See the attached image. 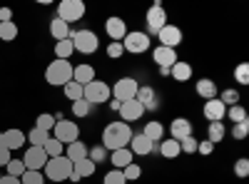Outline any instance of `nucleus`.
Instances as JSON below:
<instances>
[{
    "label": "nucleus",
    "mask_w": 249,
    "mask_h": 184,
    "mask_svg": "<svg viewBox=\"0 0 249 184\" xmlns=\"http://www.w3.org/2000/svg\"><path fill=\"white\" fill-rule=\"evenodd\" d=\"M130 139H132L130 125H124V122H110L105 127V132H102V147L107 152L124 150V147H130Z\"/></svg>",
    "instance_id": "1"
},
{
    "label": "nucleus",
    "mask_w": 249,
    "mask_h": 184,
    "mask_svg": "<svg viewBox=\"0 0 249 184\" xmlns=\"http://www.w3.org/2000/svg\"><path fill=\"white\" fill-rule=\"evenodd\" d=\"M72 80V65L68 60H53L45 70V83L53 87H65Z\"/></svg>",
    "instance_id": "2"
},
{
    "label": "nucleus",
    "mask_w": 249,
    "mask_h": 184,
    "mask_svg": "<svg viewBox=\"0 0 249 184\" xmlns=\"http://www.w3.org/2000/svg\"><path fill=\"white\" fill-rule=\"evenodd\" d=\"M70 172H72V162H70L65 154L48 159V162H45V167H43L45 179H53V182H68Z\"/></svg>",
    "instance_id": "3"
},
{
    "label": "nucleus",
    "mask_w": 249,
    "mask_h": 184,
    "mask_svg": "<svg viewBox=\"0 0 249 184\" xmlns=\"http://www.w3.org/2000/svg\"><path fill=\"white\" fill-rule=\"evenodd\" d=\"M70 40H72V48L82 55H92L100 48V40L92 30H70Z\"/></svg>",
    "instance_id": "4"
},
{
    "label": "nucleus",
    "mask_w": 249,
    "mask_h": 184,
    "mask_svg": "<svg viewBox=\"0 0 249 184\" xmlns=\"http://www.w3.org/2000/svg\"><path fill=\"white\" fill-rule=\"evenodd\" d=\"M110 85L102 83V80H92L90 85L82 87V100L90 102V105H102V102H110Z\"/></svg>",
    "instance_id": "5"
},
{
    "label": "nucleus",
    "mask_w": 249,
    "mask_h": 184,
    "mask_svg": "<svg viewBox=\"0 0 249 184\" xmlns=\"http://www.w3.org/2000/svg\"><path fill=\"white\" fill-rule=\"evenodd\" d=\"M82 15H85V3H82V0H62L57 5V17L68 25L82 20Z\"/></svg>",
    "instance_id": "6"
},
{
    "label": "nucleus",
    "mask_w": 249,
    "mask_h": 184,
    "mask_svg": "<svg viewBox=\"0 0 249 184\" xmlns=\"http://www.w3.org/2000/svg\"><path fill=\"white\" fill-rule=\"evenodd\" d=\"M137 90H140V85L135 77H120L115 87H110V95H115L117 102H127V100H135Z\"/></svg>",
    "instance_id": "7"
},
{
    "label": "nucleus",
    "mask_w": 249,
    "mask_h": 184,
    "mask_svg": "<svg viewBox=\"0 0 249 184\" xmlns=\"http://www.w3.org/2000/svg\"><path fill=\"white\" fill-rule=\"evenodd\" d=\"M122 48L124 52H132V55H140V52H147L150 50V35L147 33H127L122 40Z\"/></svg>",
    "instance_id": "8"
},
{
    "label": "nucleus",
    "mask_w": 249,
    "mask_h": 184,
    "mask_svg": "<svg viewBox=\"0 0 249 184\" xmlns=\"http://www.w3.org/2000/svg\"><path fill=\"white\" fill-rule=\"evenodd\" d=\"M53 130H55V139L60 145H70V142H77V137H80V127L70 119H57Z\"/></svg>",
    "instance_id": "9"
},
{
    "label": "nucleus",
    "mask_w": 249,
    "mask_h": 184,
    "mask_svg": "<svg viewBox=\"0 0 249 184\" xmlns=\"http://www.w3.org/2000/svg\"><path fill=\"white\" fill-rule=\"evenodd\" d=\"M144 23H147V30L150 33H160L164 25H167V13H164V8L160 3H155L147 10V15H144Z\"/></svg>",
    "instance_id": "10"
},
{
    "label": "nucleus",
    "mask_w": 249,
    "mask_h": 184,
    "mask_svg": "<svg viewBox=\"0 0 249 184\" xmlns=\"http://www.w3.org/2000/svg\"><path fill=\"white\" fill-rule=\"evenodd\" d=\"M48 159H50V157L45 154L43 147H30V150L25 152V157H23V165H25V169L43 172V167H45V162H48Z\"/></svg>",
    "instance_id": "11"
},
{
    "label": "nucleus",
    "mask_w": 249,
    "mask_h": 184,
    "mask_svg": "<svg viewBox=\"0 0 249 184\" xmlns=\"http://www.w3.org/2000/svg\"><path fill=\"white\" fill-rule=\"evenodd\" d=\"M157 37H160V45H162V48L177 50V45L182 43V30L175 28V25H164V28L157 33Z\"/></svg>",
    "instance_id": "12"
},
{
    "label": "nucleus",
    "mask_w": 249,
    "mask_h": 184,
    "mask_svg": "<svg viewBox=\"0 0 249 184\" xmlns=\"http://www.w3.org/2000/svg\"><path fill=\"white\" fill-rule=\"evenodd\" d=\"M105 33L112 43H122L124 35H127V25H124L122 17H107L105 20Z\"/></svg>",
    "instance_id": "13"
},
{
    "label": "nucleus",
    "mask_w": 249,
    "mask_h": 184,
    "mask_svg": "<svg viewBox=\"0 0 249 184\" xmlns=\"http://www.w3.org/2000/svg\"><path fill=\"white\" fill-rule=\"evenodd\" d=\"M152 60L160 65V70H170V67L177 63V50L157 45V48H155V52H152Z\"/></svg>",
    "instance_id": "14"
},
{
    "label": "nucleus",
    "mask_w": 249,
    "mask_h": 184,
    "mask_svg": "<svg viewBox=\"0 0 249 184\" xmlns=\"http://www.w3.org/2000/svg\"><path fill=\"white\" fill-rule=\"evenodd\" d=\"M120 115H122V122H124V125H130V122H137V119L144 115V107L140 105L137 100H127V102H122Z\"/></svg>",
    "instance_id": "15"
},
{
    "label": "nucleus",
    "mask_w": 249,
    "mask_h": 184,
    "mask_svg": "<svg viewBox=\"0 0 249 184\" xmlns=\"http://www.w3.org/2000/svg\"><path fill=\"white\" fill-rule=\"evenodd\" d=\"M170 134L175 142H182L187 137H192V122L190 119H184V117H177L172 119V125H170Z\"/></svg>",
    "instance_id": "16"
},
{
    "label": "nucleus",
    "mask_w": 249,
    "mask_h": 184,
    "mask_svg": "<svg viewBox=\"0 0 249 184\" xmlns=\"http://www.w3.org/2000/svg\"><path fill=\"white\" fill-rule=\"evenodd\" d=\"M227 115V107L222 105V102L214 97V100H207L204 102V117L210 119V122H222Z\"/></svg>",
    "instance_id": "17"
},
{
    "label": "nucleus",
    "mask_w": 249,
    "mask_h": 184,
    "mask_svg": "<svg viewBox=\"0 0 249 184\" xmlns=\"http://www.w3.org/2000/svg\"><path fill=\"white\" fill-rule=\"evenodd\" d=\"M25 142H28V137H25V132L23 130H8V132H3V145L13 152V150H20V147H23L25 145Z\"/></svg>",
    "instance_id": "18"
},
{
    "label": "nucleus",
    "mask_w": 249,
    "mask_h": 184,
    "mask_svg": "<svg viewBox=\"0 0 249 184\" xmlns=\"http://www.w3.org/2000/svg\"><path fill=\"white\" fill-rule=\"evenodd\" d=\"M152 150H155V145H152V142L144 137L142 132H140V134H132V139H130V152H132V154H142V157H144V154H150Z\"/></svg>",
    "instance_id": "19"
},
{
    "label": "nucleus",
    "mask_w": 249,
    "mask_h": 184,
    "mask_svg": "<svg viewBox=\"0 0 249 184\" xmlns=\"http://www.w3.org/2000/svg\"><path fill=\"white\" fill-rule=\"evenodd\" d=\"M135 100H137L140 105L144 107V112H147V110H155V107H157V95H155V90H152V87H147V85L137 90Z\"/></svg>",
    "instance_id": "20"
},
{
    "label": "nucleus",
    "mask_w": 249,
    "mask_h": 184,
    "mask_svg": "<svg viewBox=\"0 0 249 184\" xmlns=\"http://www.w3.org/2000/svg\"><path fill=\"white\" fill-rule=\"evenodd\" d=\"M110 162H112V167H115V169H124L127 165H132V162H135V154L130 152V147L115 150V152L110 154Z\"/></svg>",
    "instance_id": "21"
},
{
    "label": "nucleus",
    "mask_w": 249,
    "mask_h": 184,
    "mask_svg": "<svg viewBox=\"0 0 249 184\" xmlns=\"http://www.w3.org/2000/svg\"><path fill=\"white\" fill-rule=\"evenodd\" d=\"M95 80V70L90 67V65H77V67H72V83H77V85H90Z\"/></svg>",
    "instance_id": "22"
},
{
    "label": "nucleus",
    "mask_w": 249,
    "mask_h": 184,
    "mask_svg": "<svg viewBox=\"0 0 249 184\" xmlns=\"http://www.w3.org/2000/svg\"><path fill=\"white\" fill-rule=\"evenodd\" d=\"M170 77L177 80V83H187V80L192 77V67H190V63H184V60H177V63L170 67Z\"/></svg>",
    "instance_id": "23"
},
{
    "label": "nucleus",
    "mask_w": 249,
    "mask_h": 184,
    "mask_svg": "<svg viewBox=\"0 0 249 184\" xmlns=\"http://www.w3.org/2000/svg\"><path fill=\"white\" fill-rule=\"evenodd\" d=\"M197 95H199L202 100H214V97H217V85H214V80H210V77L197 80Z\"/></svg>",
    "instance_id": "24"
},
{
    "label": "nucleus",
    "mask_w": 249,
    "mask_h": 184,
    "mask_svg": "<svg viewBox=\"0 0 249 184\" xmlns=\"http://www.w3.org/2000/svg\"><path fill=\"white\" fill-rule=\"evenodd\" d=\"M65 157L72 162V165H75V162H80V159H88V147L82 145L80 139L77 142H70L68 150H65Z\"/></svg>",
    "instance_id": "25"
},
{
    "label": "nucleus",
    "mask_w": 249,
    "mask_h": 184,
    "mask_svg": "<svg viewBox=\"0 0 249 184\" xmlns=\"http://www.w3.org/2000/svg\"><path fill=\"white\" fill-rule=\"evenodd\" d=\"M50 35L57 40V43H60V40H68V37H70V25L62 23L60 17H53V20H50Z\"/></svg>",
    "instance_id": "26"
},
{
    "label": "nucleus",
    "mask_w": 249,
    "mask_h": 184,
    "mask_svg": "<svg viewBox=\"0 0 249 184\" xmlns=\"http://www.w3.org/2000/svg\"><path fill=\"white\" fill-rule=\"evenodd\" d=\"M160 154H162L164 159H177V157L182 154L179 142H175V139H162V145H160Z\"/></svg>",
    "instance_id": "27"
},
{
    "label": "nucleus",
    "mask_w": 249,
    "mask_h": 184,
    "mask_svg": "<svg viewBox=\"0 0 249 184\" xmlns=\"http://www.w3.org/2000/svg\"><path fill=\"white\" fill-rule=\"evenodd\" d=\"M95 162H90V159H80V162H75L72 165V172L80 177V179H85V177H92L95 174Z\"/></svg>",
    "instance_id": "28"
},
{
    "label": "nucleus",
    "mask_w": 249,
    "mask_h": 184,
    "mask_svg": "<svg viewBox=\"0 0 249 184\" xmlns=\"http://www.w3.org/2000/svg\"><path fill=\"white\" fill-rule=\"evenodd\" d=\"M142 134H144V137H147V139L152 142V145H155V142H157V139H162V134H164V127L160 125V122H157V119H152V122H147V125H144V130H142Z\"/></svg>",
    "instance_id": "29"
},
{
    "label": "nucleus",
    "mask_w": 249,
    "mask_h": 184,
    "mask_svg": "<svg viewBox=\"0 0 249 184\" xmlns=\"http://www.w3.org/2000/svg\"><path fill=\"white\" fill-rule=\"evenodd\" d=\"M227 134L224 125L222 122H210V127H207V142H212V145H217V142H222Z\"/></svg>",
    "instance_id": "30"
},
{
    "label": "nucleus",
    "mask_w": 249,
    "mask_h": 184,
    "mask_svg": "<svg viewBox=\"0 0 249 184\" xmlns=\"http://www.w3.org/2000/svg\"><path fill=\"white\" fill-rule=\"evenodd\" d=\"M28 142H30V147H43L45 142L50 139V132H45V130H37V127H33L28 134Z\"/></svg>",
    "instance_id": "31"
},
{
    "label": "nucleus",
    "mask_w": 249,
    "mask_h": 184,
    "mask_svg": "<svg viewBox=\"0 0 249 184\" xmlns=\"http://www.w3.org/2000/svg\"><path fill=\"white\" fill-rule=\"evenodd\" d=\"M15 37H18V25L13 23V20L0 23V40H3V43H13Z\"/></svg>",
    "instance_id": "32"
},
{
    "label": "nucleus",
    "mask_w": 249,
    "mask_h": 184,
    "mask_svg": "<svg viewBox=\"0 0 249 184\" xmlns=\"http://www.w3.org/2000/svg\"><path fill=\"white\" fill-rule=\"evenodd\" d=\"M72 52H75V48H72V40H70V37L55 43V55H57V60H68Z\"/></svg>",
    "instance_id": "33"
},
{
    "label": "nucleus",
    "mask_w": 249,
    "mask_h": 184,
    "mask_svg": "<svg viewBox=\"0 0 249 184\" xmlns=\"http://www.w3.org/2000/svg\"><path fill=\"white\" fill-rule=\"evenodd\" d=\"M43 150H45V154L53 159V157H60L62 152H65V145H60V142L55 139V137H50L45 145H43Z\"/></svg>",
    "instance_id": "34"
},
{
    "label": "nucleus",
    "mask_w": 249,
    "mask_h": 184,
    "mask_svg": "<svg viewBox=\"0 0 249 184\" xmlns=\"http://www.w3.org/2000/svg\"><path fill=\"white\" fill-rule=\"evenodd\" d=\"M217 100L222 102L224 107H234V105H239V92L237 90H224Z\"/></svg>",
    "instance_id": "35"
},
{
    "label": "nucleus",
    "mask_w": 249,
    "mask_h": 184,
    "mask_svg": "<svg viewBox=\"0 0 249 184\" xmlns=\"http://www.w3.org/2000/svg\"><path fill=\"white\" fill-rule=\"evenodd\" d=\"M5 169H8V174L10 177H15V179H20L25 174V165H23V159H10L8 165H5Z\"/></svg>",
    "instance_id": "36"
},
{
    "label": "nucleus",
    "mask_w": 249,
    "mask_h": 184,
    "mask_svg": "<svg viewBox=\"0 0 249 184\" xmlns=\"http://www.w3.org/2000/svg\"><path fill=\"white\" fill-rule=\"evenodd\" d=\"M20 184H45V174H43V172L25 169V174L20 177Z\"/></svg>",
    "instance_id": "37"
},
{
    "label": "nucleus",
    "mask_w": 249,
    "mask_h": 184,
    "mask_svg": "<svg viewBox=\"0 0 249 184\" xmlns=\"http://www.w3.org/2000/svg\"><path fill=\"white\" fill-rule=\"evenodd\" d=\"M35 127H37V130H45V132H50V130L55 127V117H53V115H48V112L37 115V119H35Z\"/></svg>",
    "instance_id": "38"
},
{
    "label": "nucleus",
    "mask_w": 249,
    "mask_h": 184,
    "mask_svg": "<svg viewBox=\"0 0 249 184\" xmlns=\"http://www.w3.org/2000/svg\"><path fill=\"white\" fill-rule=\"evenodd\" d=\"M62 90H65V97H68V100H72V102L82 100V85L72 83V80H70V83H68L65 87H62Z\"/></svg>",
    "instance_id": "39"
},
{
    "label": "nucleus",
    "mask_w": 249,
    "mask_h": 184,
    "mask_svg": "<svg viewBox=\"0 0 249 184\" xmlns=\"http://www.w3.org/2000/svg\"><path fill=\"white\" fill-rule=\"evenodd\" d=\"M227 117L232 119V125H237V122H244L247 119V110L242 105H234V107H227Z\"/></svg>",
    "instance_id": "40"
},
{
    "label": "nucleus",
    "mask_w": 249,
    "mask_h": 184,
    "mask_svg": "<svg viewBox=\"0 0 249 184\" xmlns=\"http://www.w3.org/2000/svg\"><path fill=\"white\" fill-rule=\"evenodd\" d=\"M88 159L95 162V165H97V162H105V159H107V150L102 147V145H97V147L88 150Z\"/></svg>",
    "instance_id": "41"
},
{
    "label": "nucleus",
    "mask_w": 249,
    "mask_h": 184,
    "mask_svg": "<svg viewBox=\"0 0 249 184\" xmlns=\"http://www.w3.org/2000/svg\"><path fill=\"white\" fill-rule=\"evenodd\" d=\"M234 80H237L239 85H249V65L247 63H242V65L234 67Z\"/></svg>",
    "instance_id": "42"
},
{
    "label": "nucleus",
    "mask_w": 249,
    "mask_h": 184,
    "mask_svg": "<svg viewBox=\"0 0 249 184\" xmlns=\"http://www.w3.org/2000/svg\"><path fill=\"white\" fill-rule=\"evenodd\" d=\"M247 134H249V119L232 125V137H234V139H247Z\"/></svg>",
    "instance_id": "43"
},
{
    "label": "nucleus",
    "mask_w": 249,
    "mask_h": 184,
    "mask_svg": "<svg viewBox=\"0 0 249 184\" xmlns=\"http://www.w3.org/2000/svg\"><path fill=\"white\" fill-rule=\"evenodd\" d=\"M102 184H127V179H124L122 169H112V172H107V174H105Z\"/></svg>",
    "instance_id": "44"
},
{
    "label": "nucleus",
    "mask_w": 249,
    "mask_h": 184,
    "mask_svg": "<svg viewBox=\"0 0 249 184\" xmlns=\"http://www.w3.org/2000/svg\"><path fill=\"white\" fill-rule=\"evenodd\" d=\"M72 112H75L77 117H88V115H90V102H85V100L72 102Z\"/></svg>",
    "instance_id": "45"
},
{
    "label": "nucleus",
    "mask_w": 249,
    "mask_h": 184,
    "mask_svg": "<svg viewBox=\"0 0 249 184\" xmlns=\"http://www.w3.org/2000/svg\"><path fill=\"white\" fill-rule=\"evenodd\" d=\"M122 174H124V179H127V182H135V179H140L142 169H140V167L135 165V162H132V165H127V167L122 169Z\"/></svg>",
    "instance_id": "46"
},
{
    "label": "nucleus",
    "mask_w": 249,
    "mask_h": 184,
    "mask_svg": "<svg viewBox=\"0 0 249 184\" xmlns=\"http://www.w3.org/2000/svg\"><path fill=\"white\" fill-rule=\"evenodd\" d=\"M179 150H182L184 154H195V152H197V139H195V137L182 139V142H179Z\"/></svg>",
    "instance_id": "47"
},
{
    "label": "nucleus",
    "mask_w": 249,
    "mask_h": 184,
    "mask_svg": "<svg viewBox=\"0 0 249 184\" xmlns=\"http://www.w3.org/2000/svg\"><path fill=\"white\" fill-rule=\"evenodd\" d=\"M234 174H237V177H247V174H249V159H247V157L237 159V165H234Z\"/></svg>",
    "instance_id": "48"
},
{
    "label": "nucleus",
    "mask_w": 249,
    "mask_h": 184,
    "mask_svg": "<svg viewBox=\"0 0 249 184\" xmlns=\"http://www.w3.org/2000/svg\"><path fill=\"white\" fill-rule=\"evenodd\" d=\"M122 52H124L122 43H110V45H107V55H110V57H115V60H117Z\"/></svg>",
    "instance_id": "49"
},
{
    "label": "nucleus",
    "mask_w": 249,
    "mask_h": 184,
    "mask_svg": "<svg viewBox=\"0 0 249 184\" xmlns=\"http://www.w3.org/2000/svg\"><path fill=\"white\" fill-rule=\"evenodd\" d=\"M212 150H214V145H212V142H197V152L199 154H212Z\"/></svg>",
    "instance_id": "50"
},
{
    "label": "nucleus",
    "mask_w": 249,
    "mask_h": 184,
    "mask_svg": "<svg viewBox=\"0 0 249 184\" xmlns=\"http://www.w3.org/2000/svg\"><path fill=\"white\" fill-rule=\"evenodd\" d=\"M8 162H10V150L5 147V145H0V165H8Z\"/></svg>",
    "instance_id": "51"
},
{
    "label": "nucleus",
    "mask_w": 249,
    "mask_h": 184,
    "mask_svg": "<svg viewBox=\"0 0 249 184\" xmlns=\"http://www.w3.org/2000/svg\"><path fill=\"white\" fill-rule=\"evenodd\" d=\"M8 20H13V10L10 8H0V23H8Z\"/></svg>",
    "instance_id": "52"
},
{
    "label": "nucleus",
    "mask_w": 249,
    "mask_h": 184,
    "mask_svg": "<svg viewBox=\"0 0 249 184\" xmlns=\"http://www.w3.org/2000/svg\"><path fill=\"white\" fill-rule=\"evenodd\" d=\"M0 184H20V179H15V177L5 174V177H0Z\"/></svg>",
    "instance_id": "53"
},
{
    "label": "nucleus",
    "mask_w": 249,
    "mask_h": 184,
    "mask_svg": "<svg viewBox=\"0 0 249 184\" xmlns=\"http://www.w3.org/2000/svg\"><path fill=\"white\" fill-rule=\"evenodd\" d=\"M120 107H122V102H117V100H110V110H112V112H120Z\"/></svg>",
    "instance_id": "54"
}]
</instances>
